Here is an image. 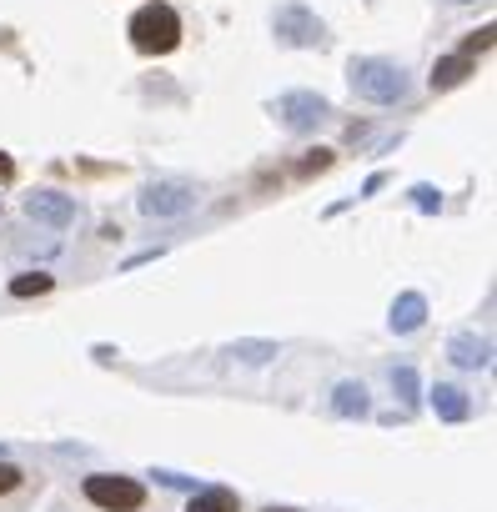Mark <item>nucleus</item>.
<instances>
[{
    "mask_svg": "<svg viewBox=\"0 0 497 512\" xmlns=\"http://www.w3.org/2000/svg\"><path fill=\"white\" fill-rule=\"evenodd\" d=\"M131 41H136V51H151V56L176 51V41H181L176 11H171V6H141V11L131 16Z\"/></svg>",
    "mask_w": 497,
    "mask_h": 512,
    "instance_id": "1",
    "label": "nucleus"
},
{
    "mask_svg": "<svg viewBox=\"0 0 497 512\" xmlns=\"http://www.w3.org/2000/svg\"><path fill=\"white\" fill-rule=\"evenodd\" d=\"M352 86L367 96V101H402L407 96V76H402V66H392V61H352Z\"/></svg>",
    "mask_w": 497,
    "mask_h": 512,
    "instance_id": "2",
    "label": "nucleus"
},
{
    "mask_svg": "<svg viewBox=\"0 0 497 512\" xmlns=\"http://www.w3.org/2000/svg\"><path fill=\"white\" fill-rule=\"evenodd\" d=\"M86 497L96 502V507H106V512H136L141 507V482H131V477H91L86 482Z\"/></svg>",
    "mask_w": 497,
    "mask_h": 512,
    "instance_id": "3",
    "label": "nucleus"
},
{
    "mask_svg": "<svg viewBox=\"0 0 497 512\" xmlns=\"http://www.w3.org/2000/svg\"><path fill=\"white\" fill-rule=\"evenodd\" d=\"M277 121H282V126H292V131H312V126H322V121H327V101H322V96H312V91H292V96H282V101H277Z\"/></svg>",
    "mask_w": 497,
    "mask_h": 512,
    "instance_id": "4",
    "label": "nucleus"
},
{
    "mask_svg": "<svg viewBox=\"0 0 497 512\" xmlns=\"http://www.w3.org/2000/svg\"><path fill=\"white\" fill-rule=\"evenodd\" d=\"M196 206V191L181 186V181H156L141 191V211L146 216H176V211H191Z\"/></svg>",
    "mask_w": 497,
    "mask_h": 512,
    "instance_id": "5",
    "label": "nucleus"
},
{
    "mask_svg": "<svg viewBox=\"0 0 497 512\" xmlns=\"http://www.w3.org/2000/svg\"><path fill=\"white\" fill-rule=\"evenodd\" d=\"M277 36H282L287 46H322V21L307 16L302 6H282V11H277Z\"/></svg>",
    "mask_w": 497,
    "mask_h": 512,
    "instance_id": "6",
    "label": "nucleus"
},
{
    "mask_svg": "<svg viewBox=\"0 0 497 512\" xmlns=\"http://www.w3.org/2000/svg\"><path fill=\"white\" fill-rule=\"evenodd\" d=\"M422 317H427V302H422L417 292H407V297H397V307H392V332H417Z\"/></svg>",
    "mask_w": 497,
    "mask_h": 512,
    "instance_id": "7",
    "label": "nucleus"
},
{
    "mask_svg": "<svg viewBox=\"0 0 497 512\" xmlns=\"http://www.w3.org/2000/svg\"><path fill=\"white\" fill-rule=\"evenodd\" d=\"M31 216H46V221L66 226V221H71V201H66V196H51V191H36V196H31Z\"/></svg>",
    "mask_w": 497,
    "mask_h": 512,
    "instance_id": "8",
    "label": "nucleus"
},
{
    "mask_svg": "<svg viewBox=\"0 0 497 512\" xmlns=\"http://www.w3.org/2000/svg\"><path fill=\"white\" fill-rule=\"evenodd\" d=\"M432 407H437V417H447V422H462V417L472 412V402H467L457 387H437V392H432Z\"/></svg>",
    "mask_w": 497,
    "mask_h": 512,
    "instance_id": "9",
    "label": "nucleus"
},
{
    "mask_svg": "<svg viewBox=\"0 0 497 512\" xmlns=\"http://www.w3.org/2000/svg\"><path fill=\"white\" fill-rule=\"evenodd\" d=\"M487 357H492V352H487L482 337H457V342H452V362H457V367H487Z\"/></svg>",
    "mask_w": 497,
    "mask_h": 512,
    "instance_id": "10",
    "label": "nucleus"
},
{
    "mask_svg": "<svg viewBox=\"0 0 497 512\" xmlns=\"http://www.w3.org/2000/svg\"><path fill=\"white\" fill-rule=\"evenodd\" d=\"M191 512H241V507H236V492H226V487H206V492L191 497Z\"/></svg>",
    "mask_w": 497,
    "mask_h": 512,
    "instance_id": "11",
    "label": "nucleus"
},
{
    "mask_svg": "<svg viewBox=\"0 0 497 512\" xmlns=\"http://www.w3.org/2000/svg\"><path fill=\"white\" fill-rule=\"evenodd\" d=\"M332 407H337L342 417H362V412H367V392H362V382H342L337 397H332Z\"/></svg>",
    "mask_w": 497,
    "mask_h": 512,
    "instance_id": "12",
    "label": "nucleus"
},
{
    "mask_svg": "<svg viewBox=\"0 0 497 512\" xmlns=\"http://www.w3.org/2000/svg\"><path fill=\"white\" fill-rule=\"evenodd\" d=\"M467 76V56H452V61H437V71H432V86H457Z\"/></svg>",
    "mask_w": 497,
    "mask_h": 512,
    "instance_id": "13",
    "label": "nucleus"
},
{
    "mask_svg": "<svg viewBox=\"0 0 497 512\" xmlns=\"http://www.w3.org/2000/svg\"><path fill=\"white\" fill-rule=\"evenodd\" d=\"M11 292H16V297H41V292H51V277H16Z\"/></svg>",
    "mask_w": 497,
    "mask_h": 512,
    "instance_id": "14",
    "label": "nucleus"
},
{
    "mask_svg": "<svg viewBox=\"0 0 497 512\" xmlns=\"http://www.w3.org/2000/svg\"><path fill=\"white\" fill-rule=\"evenodd\" d=\"M392 387H397L402 402H412V397H417V377H412V367H397V372H392Z\"/></svg>",
    "mask_w": 497,
    "mask_h": 512,
    "instance_id": "15",
    "label": "nucleus"
},
{
    "mask_svg": "<svg viewBox=\"0 0 497 512\" xmlns=\"http://www.w3.org/2000/svg\"><path fill=\"white\" fill-rule=\"evenodd\" d=\"M16 482H21V472H16V467H6V462H0V492H11Z\"/></svg>",
    "mask_w": 497,
    "mask_h": 512,
    "instance_id": "16",
    "label": "nucleus"
},
{
    "mask_svg": "<svg viewBox=\"0 0 497 512\" xmlns=\"http://www.w3.org/2000/svg\"><path fill=\"white\" fill-rule=\"evenodd\" d=\"M16 166H11V156H0V176H11Z\"/></svg>",
    "mask_w": 497,
    "mask_h": 512,
    "instance_id": "17",
    "label": "nucleus"
},
{
    "mask_svg": "<svg viewBox=\"0 0 497 512\" xmlns=\"http://www.w3.org/2000/svg\"><path fill=\"white\" fill-rule=\"evenodd\" d=\"M272 512H287V507H272Z\"/></svg>",
    "mask_w": 497,
    "mask_h": 512,
    "instance_id": "18",
    "label": "nucleus"
}]
</instances>
